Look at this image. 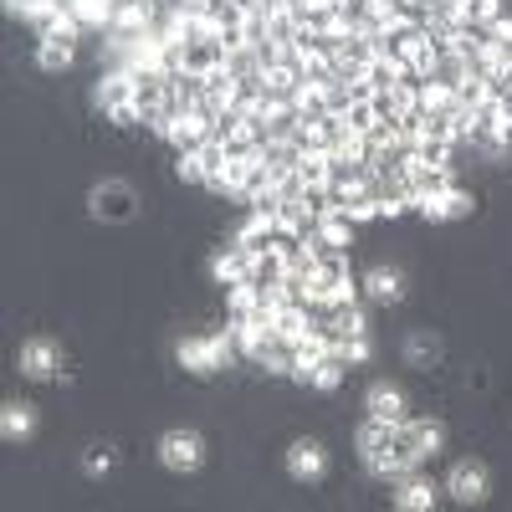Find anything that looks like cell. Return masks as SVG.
<instances>
[{"instance_id": "obj_31", "label": "cell", "mask_w": 512, "mask_h": 512, "mask_svg": "<svg viewBox=\"0 0 512 512\" xmlns=\"http://www.w3.org/2000/svg\"><path fill=\"white\" fill-rule=\"evenodd\" d=\"M492 16H502V0H466V26H487Z\"/></svg>"}, {"instance_id": "obj_8", "label": "cell", "mask_w": 512, "mask_h": 512, "mask_svg": "<svg viewBox=\"0 0 512 512\" xmlns=\"http://www.w3.org/2000/svg\"><path fill=\"white\" fill-rule=\"evenodd\" d=\"M210 128H216V123H210L205 113H175V118H164L154 134L164 144H175V154H185V149H200L210 139Z\"/></svg>"}, {"instance_id": "obj_25", "label": "cell", "mask_w": 512, "mask_h": 512, "mask_svg": "<svg viewBox=\"0 0 512 512\" xmlns=\"http://www.w3.org/2000/svg\"><path fill=\"white\" fill-rule=\"evenodd\" d=\"M113 6H118V0H72V16L82 21V31H108L113 26Z\"/></svg>"}, {"instance_id": "obj_3", "label": "cell", "mask_w": 512, "mask_h": 512, "mask_svg": "<svg viewBox=\"0 0 512 512\" xmlns=\"http://www.w3.org/2000/svg\"><path fill=\"white\" fill-rule=\"evenodd\" d=\"M154 451H159V466H164V472H175V477H190V472L205 466V441H200V431H190V425L164 431Z\"/></svg>"}, {"instance_id": "obj_5", "label": "cell", "mask_w": 512, "mask_h": 512, "mask_svg": "<svg viewBox=\"0 0 512 512\" xmlns=\"http://www.w3.org/2000/svg\"><path fill=\"white\" fill-rule=\"evenodd\" d=\"M446 492H451V502H461V507H477V502H487V492H492V472H487L477 456H461L451 472H446Z\"/></svg>"}, {"instance_id": "obj_35", "label": "cell", "mask_w": 512, "mask_h": 512, "mask_svg": "<svg viewBox=\"0 0 512 512\" xmlns=\"http://www.w3.org/2000/svg\"><path fill=\"white\" fill-rule=\"evenodd\" d=\"M507 154H512V139H507Z\"/></svg>"}, {"instance_id": "obj_12", "label": "cell", "mask_w": 512, "mask_h": 512, "mask_svg": "<svg viewBox=\"0 0 512 512\" xmlns=\"http://www.w3.org/2000/svg\"><path fill=\"white\" fill-rule=\"evenodd\" d=\"M436 497H441V487H436L431 477H420V472H410V477L390 482V502H395L400 512H431V507H436Z\"/></svg>"}, {"instance_id": "obj_14", "label": "cell", "mask_w": 512, "mask_h": 512, "mask_svg": "<svg viewBox=\"0 0 512 512\" xmlns=\"http://www.w3.org/2000/svg\"><path fill=\"white\" fill-rule=\"evenodd\" d=\"M210 277H216L221 287H236V282H251V251L231 241L226 251H216V256H210Z\"/></svg>"}, {"instance_id": "obj_24", "label": "cell", "mask_w": 512, "mask_h": 512, "mask_svg": "<svg viewBox=\"0 0 512 512\" xmlns=\"http://www.w3.org/2000/svg\"><path fill=\"white\" fill-rule=\"evenodd\" d=\"M344 374H349V364L338 359V354H323L313 369H308V390H318V395H333L338 384H344Z\"/></svg>"}, {"instance_id": "obj_27", "label": "cell", "mask_w": 512, "mask_h": 512, "mask_svg": "<svg viewBox=\"0 0 512 512\" xmlns=\"http://www.w3.org/2000/svg\"><path fill=\"white\" fill-rule=\"evenodd\" d=\"M344 123L354 128V134H364V139H369L374 128L384 123V113H379V103H374V98H354V103L344 108Z\"/></svg>"}, {"instance_id": "obj_30", "label": "cell", "mask_w": 512, "mask_h": 512, "mask_svg": "<svg viewBox=\"0 0 512 512\" xmlns=\"http://www.w3.org/2000/svg\"><path fill=\"white\" fill-rule=\"evenodd\" d=\"M175 175H180L185 185H205V164H200V149H185V154H175Z\"/></svg>"}, {"instance_id": "obj_6", "label": "cell", "mask_w": 512, "mask_h": 512, "mask_svg": "<svg viewBox=\"0 0 512 512\" xmlns=\"http://www.w3.org/2000/svg\"><path fill=\"white\" fill-rule=\"evenodd\" d=\"M16 369H21V379H31V384L62 379V344H57V338H26L21 354H16Z\"/></svg>"}, {"instance_id": "obj_18", "label": "cell", "mask_w": 512, "mask_h": 512, "mask_svg": "<svg viewBox=\"0 0 512 512\" xmlns=\"http://www.w3.org/2000/svg\"><path fill=\"white\" fill-rule=\"evenodd\" d=\"M0 436H6L11 446H16V441H31V436H36V405L6 400V410H0Z\"/></svg>"}, {"instance_id": "obj_13", "label": "cell", "mask_w": 512, "mask_h": 512, "mask_svg": "<svg viewBox=\"0 0 512 512\" xmlns=\"http://www.w3.org/2000/svg\"><path fill=\"white\" fill-rule=\"evenodd\" d=\"M364 297L379 303V308H395L405 297V272L400 267H369L364 272Z\"/></svg>"}, {"instance_id": "obj_9", "label": "cell", "mask_w": 512, "mask_h": 512, "mask_svg": "<svg viewBox=\"0 0 512 512\" xmlns=\"http://www.w3.org/2000/svg\"><path fill=\"white\" fill-rule=\"evenodd\" d=\"M364 415H374V420H390V425H405V420H410V400H405L400 384H390V379H374L369 390H364Z\"/></svg>"}, {"instance_id": "obj_21", "label": "cell", "mask_w": 512, "mask_h": 512, "mask_svg": "<svg viewBox=\"0 0 512 512\" xmlns=\"http://www.w3.org/2000/svg\"><path fill=\"white\" fill-rule=\"evenodd\" d=\"M420 108H425V113H436V118H451V113L461 108V98H456V88H451V82L420 77Z\"/></svg>"}, {"instance_id": "obj_17", "label": "cell", "mask_w": 512, "mask_h": 512, "mask_svg": "<svg viewBox=\"0 0 512 512\" xmlns=\"http://www.w3.org/2000/svg\"><path fill=\"white\" fill-rule=\"evenodd\" d=\"M400 436V425H390V420H374V415H364L359 425H354V451H359V461L364 456H374V451H384Z\"/></svg>"}, {"instance_id": "obj_11", "label": "cell", "mask_w": 512, "mask_h": 512, "mask_svg": "<svg viewBox=\"0 0 512 512\" xmlns=\"http://www.w3.org/2000/svg\"><path fill=\"white\" fill-rule=\"evenodd\" d=\"M415 210H420V216L425 221H431V226H441V221H466V216H472V195H466V190H441V195H420L415 200Z\"/></svg>"}, {"instance_id": "obj_26", "label": "cell", "mask_w": 512, "mask_h": 512, "mask_svg": "<svg viewBox=\"0 0 512 512\" xmlns=\"http://www.w3.org/2000/svg\"><path fill=\"white\" fill-rule=\"evenodd\" d=\"M256 308H262V303H256V282H236V287H226V318H231V328L246 323Z\"/></svg>"}, {"instance_id": "obj_2", "label": "cell", "mask_w": 512, "mask_h": 512, "mask_svg": "<svg viewBox=\"0 0 512 512\" xmlns=\"http://www.w3.org/2000/svg\"><path fill=\"white\" fill-rule=\"evenodd\" d=\"M93 103L118 123V128H134L144 123V108H139V72H128V67H108L103 82H98V93Z\"/></svg>"}, {"instance_id": "obj_16", "label": "cell", "mask_w": 512, "mask_h": 512, "mask_svg": "<svg viewBox=\"0 0 512 512\" xmlns=\"http://www.w3.org/2000/svg\"><path fill=\"white\" fill-rule=\"evenodd\" d=\"M420 108V77H405V82H390V88H379V113L384 118H405Z\"/></svg>"}, {"instance_id": "obj_1", "label": "cell", "mask_w": 512, "mask_h": 512, "mask_svg": "<svg viewBox=\"0 0 512 512\" xmlns=\"http://www.w3.org/2000/svg\"><path fill=\"white\" fill-rule=\"evenodd\" d=\"M175 359H180V369H190V374H221V369H231V364L241 359L236 328L226 323V328H216V333H190V338H180Z\"/></svg>"}, {"instance_id": "obj_29", "label": "cell", "mask_w": 512, "mask_h": 512, "mask_svg": "<svg viewBox=\"0 0 512 512\" xmlns=\"http://www.w3.org/2000/svg\"><path fill=\"white\" fill-rule=\"evenodd\" d=\"M415 154H420L425 164H451V159H456V144L441 139V134H425V144H420Z\"/></svg>"}, {"instance_id": "obj_28", "label": "cell", "mask_w": 512, "mask_h": 512, "mask_svg": "<svg viewBox=\"0 0 512 512\" xmlns=\"http://www.w3.org/2000/svg\"><path fill=\"white\" fill-rule=\"evenodd\" d=\"M113 472V451L108 446H88V451H82V477H108Z\"/></svg>"}, {"instance_id": "obj_7", "label": "cell", "mask_w": 512, "mask_h": 512, "mask_svg": "<svg viewBox=\"0 0 512 512\" xmlns=\"http://www.w3.org/2000/svg\"><path fill=\"white\" fill-rule=\"evenodd\" d=\"M287 477L292 482H323L328 477V451L318 436H297L287 446Z\"/></svg>"}, {"instance_id": "obj_20", "label": "cell", "mask_w": 512, "mask_h": 512, "mask_svg": "<svg viewBox=\"0 0 512 512\" xmlns=\"http://www.w3.org/2000/svg\"><path fill=\"white\" fill-rule=\"evenodd\" d=\"M333 154L328 149H303V159H297V175H303L308 190H328L333 185Z\"/></svg>"}, {"instance_id": "obj_33", "label": "cell", "mask_w": 512, "mask_h": 512, "mask_svg": "<svg viewBox=\"0 0 512 512\" xmlns=\"http://www.w3.org/2000/svg\"><path fill=\"white\" fill-rule=\"evenodd\" d=\"M210 6H216V0H175L169 11H175V16L190 26V21H205V16H210Z\"/></svg>"}, {"instance_id": "obj_10", "label": "cell", "mask_w": 512, "mask_h": 512, "mask_svg": "<svg viewBox=\"0 0 512 512\" xmlns=\"http://www.w3.org/2000/svg\"><path fill=\"white\" fill-rule=\"evenodd\" d=\"M395 52H400V62L410 67V77H431V72H436V62H441V47L431 41V31H425V26L405 31V36L395 41Z\"/></svg>"}, {"instance_id": "obj_4", "label": "cell", "mask_w": 512, "mask_h": 512, "mask_svg": "<svg viewBox=\"0 0 512 512\" xmlns=\"http://www.w3.org/2000/svg\"><path fill=\"white\" fill-rule=\"evenodd\" d=\"M88 210H93V221L123 226V221H134V210H139V190L128 180H103V185H93Z\"/></svg>"}, {"instance_id": "obj_19", "label": "cell", "mask_w": 512, "mask_h": 512, "mask_svg": "<svg viewBox=\"0 0 512 512\" xmlns=\"http://www.w3.org/2000/svg\"><path fill=\"white\" fill-rule=\"evenodd\" d=\"M400 354H405V364H415V369H431V364L441 359V338H436L431 328H410L405 344H400Z\"/></svg>"}, {"instance_id": "obj_34", "label": "cell", "mask_w": 512, "mask_h": 512, "mask_svg": "<svg viewBox=\"0 0 512 512\" xmlns=\"http://www.w3.org/2000/svg\"><path fill=\"white\" fill-rule=\"evenodd\" d=\"M313 6H318V11H344L349 0H313Z\"/></svg>"}, {"instance_id": "obj_22", "label": "cell", "mask_w": 512, "mask_h": 512, "mask_svg": "<svg viewBox=\"0 0 512 512\" xmlns=\"http://www.w3.org/2000/svg\"><path fill=\"white\" fill-rule=\"evenodd\" d=\"M72 62H77V41H52V36L36 41V67L41 72L57 77V72H72Z\"/></svg>"}, {"instance_id": "obj_15", "label": "cell", "mask_w": 512, "mask_h": 512, "mask_svg": "<svg viewBox=\"0 0 512 512\" xmlns=\"http://www.w3.org/2000/svg\"><path fill=\"white\" fill-rule=\"evenodd\" d=\"M400 436H405L420 456H436V451L446 446V425H441V420H431V415H410V420L400 425Z\"/></svg>"}, {"instance_id": "obj_23", "label": "cell", "mask_w": 512, "mask_h": 512, "mask_svg": "<svg viewBox=\"0 0 512 512\" xmlns=\"http://www.w3.org/2000/svg\"><path fill=\"white\" fill-rule=\"evenodd\" d=\"M277 236V216L272 210H246V221H241V231H236V246H267Z\"/></svg>"}, {"instance_id": "obj_32", "label": "cell", "mask_w": 512, "mask_h": 512, "mask_svg": "<svg viewBox=\"0 0 512 512\" xmlns=\"http://www.w3.org/2000/svg\"><path fill=\"white\" fill-rule=\"evenodd\" d=\"M344 216H349L354 226H364V221H379V200H369V195H359V200H344Z\"/></svg>"}]
</instances>
